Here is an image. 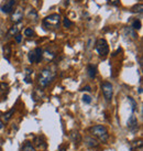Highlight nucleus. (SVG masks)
<instances>
[{
	"mask_svg": "<svg viewBox=\"0 0 143 151\" xmlns=\"http://www.w3.org/2000/svg\"><path fill=\"white\" fill-rule=\"evenodd\" d=\"M55 78V73L52 72L50 68H44L43 71H41V73L39 74L38 77V83L41 87H47L49 85L54 81Z\"/></svg>",
	"mask_w": 143,
	"mask_h": 151,
	"instance_id": "1",
	"label": "nucleus"
},
{
	"mask_svg": "<svg viewBox=\"0 0 143 151\" xmlns=\"http://www.w3.org/2000/svg\"><path fill=\"white\" fill-rule=\"evenodd\" d=\"M89 132L92 134L93 137H96L100 140L101 142H107L108 139H109V132L105 126L102 125H96L93 126L89 129Z\"/></svg>",
	"mask_w": 143,
	"mask_h": 151,
	"instance_id": "2",
	"label": "nucleus"
},
{
	"mask_svg": "<svg viewBox=\"0 0 143 151\" xmlns=\"http://www.w3.org/2000/svg\"><path fill=\"white\" fill-rule=\"evenodd\" d=\"M43 27L47 30H56L59 29L61 24V16L59 13H52L43 19Z\"/></svg>",
	"mask_w": 143,
	"mask_h": 151,
	"instance_id": "3",
	"label": "nucleus"
},
{
	"mask_svg": "<svg viewBox=\"0 0 143 151\" xmlns=\"http://www.w3.org/2000/svg\"><path fill=\"white\" fill-rule=\"evenodd\" d=\"M96 49L97 53L100 55L101 58H106L107 55L109 54V45H108V42L106 41L105 39H98L96 41Z\"/></svg>",
	"mask_w": 143,
	"mask_h": 151,
	"instance_id": "4",
	"label": "nucleus"
},
{
	"mask_svg": "<svg viewBox=\"0 0 143 151\" xmlns=\"http://www.w3.org/2000/svg\"><path fill=\"white\" fill-rule=\"evenodd\" d=\"M43 58V50L41 47H36L33 51H30L28 54V59H29L30 63H40Z\"/></svg>",
	"mask_w": 143,
	"mask_h": 151,
	"instance_id": "5",
	"label": "nucleus"
},
{
	"mask_svg": "<svg viewBox=\"0 0 143 151\" xmlns=\"http://www.w3.org/2000/svg\"><path fill=\"white\" fill-rule=\"evenodd\" d=\"M101 89H102V94L105 96L106 101H110L112 99V95H114V86L109 82H105L101 85Z\"/></svg>",
	"mask_w": 143,
	"mask_h": 151,
	"instance_id": "6",
	"label": "nucleus"
},
{
	"mask_svg": "<svg viewBox=\"0 0 143 151\" xmlns=\"http://www.w3.org/2000/svg\"><path fill=\"white\" fill-rule=\"evenodd\" d=\"M16 6V0H4L0 6V10L4 13H11Z\"/></svg>",
	"mask_w": 143,
	"mask_h": 151,
	"instance_id": "7",
	"label": "nucleus"
},
{
	"mask_svg": "<svg viewBox=\"0 0 143 151\" xmlns=\"http://www.w3.org/2000/svg\"><path fill=\"white\" fill-rule=\"evenodd\" d=\"M22 19H23V10L22 8H17L14 10V12L12 13V16H11V21L14 22V23H19V22L22 21Z\"/></svg>",
	"mask_w": 143,
	"mask_h": 151,
	"instance_id": "8",
	"label": "nucleus"
},
{
	"mask_svg": "<svg viewBox=\"0 0 143 151\" xmlns=\"http://www.w3.org/2000/svg\"><path fill=\"white\" fill-rule=\"evenodd\" d=\"M128 128L131 130V131H135V130L139 129V124H138V119L134 115H131V117L128 119Z\"/></svg>",
	"mask_w": 143,
	"mask_h": 151,
	"instance_id": "9",
	"label": "nucleus"
},
{
	"mask_svg": "<svg viewBox=\"0 0 143 151\" xmlns=\"http://www.w3.org/2000/svg\"><path fill=\"white\" fill-rule=\"evenodd\" d=\"M2 51H4V59L7 60V61H10V58H11V46H10V44H6V45L4 46V49H2Z\"/></svg>",
	"mask_w": 143,
	"mask_h": 151,
	"instance_id": "10",
	"label": "nucleus"
},
{
	"mask_svg": "<svg viewBox=\"0 0 143 151\" xmlns=\"http://www.w3.org/2000/svg\"><path fill=\"white\" fill-rule=\"evenodd\" d=\"M87 74L90 78H95L96 77V74H97V68L95 65L93 64H89L88 66H87Z\"/></svg>",
	"mask_w": 143,
	"mask_h": 151,
	"instance_id": "11",
	"label": "nucleus"
},
{
	"mask_svg": "<svg viewBox=\"0 0 143 151\" xmlns=\"http://www.w3.org/2000/svg\"><path fill=\"white\" fill-rule=\"evenodd\" d=\"M85 141H86V145L90 148L98 147V141H97L96 139H94L93 137H86V138H85Z\"/></svg>",
	"mask_w": 143,
	"mask_h": 151,
	"instance_id": "12",
	"label": "nucleus"
},
{
	"mask_svg": "<svg viewBox=\"0 0 143 151\" xmlns=\"http://www.w3.org/2000/svg\"><path fill=\"white\" fill-rule=\"evenodd\" d=\"M71 139H72V141L75 143H78L80 142V140H82V137H80V134L77 132V131H73L71 134Z\"/></svg>",
	"mask_w": 143,
	"mask_h": 151,
	"instance_id": "13",
	"label": "nucleus"
},
{
	"mask_svg": "<svg viewBox=\"0 0 143 151\" xmlns=\"http://www.w3.org/2000/svg\"><path fill=\"white\" fill-rule=\"evenodd\" d=\"M13 113H14V108L10 109V110H9L8 113H7V114H4V116H2V120H4V122H8L9 120L11 119V117H12Z\"/></svg>",
	"mask_w": 143,
	"mask_h": 151,
	"instance_id": "14",
	"label": "nucleus"
},
{
	"mask_svg": "<svg viewBox=\"0 0 143 151\" xmlns=\"http://www.w3.org/2000/svg\"><path fill=\"white\" fill-rule=\"evenodd\" d=\"M22 151H35V148H34V146L31 142L26 141L23 145V147H22Z\"/></svg>",
	"mask_w": 143,
	"mask_h": 151,
	"instance_id": "15",
	"label": "nucleus"
},
{
	"mask_svg": "<svg viewBox=\"0 0 143 151\" xmlns=\"http://www.w3.org/2000/svg\"><path fill=\"white\" fill-rule=\"evenodd\" d=\"M131 11H132V12H134V13H142L143 4H135V6H133V7L131 8Z\"/></svg>",
	"mask_w": 143,
	"mask_h": 151,
	"instance_id": "16",
	"label": "nucleus"
},
{
	"mask_svg": "<svg viewBox=\"0 0 143 151\" xmlns=\"http://www.w3.org/2000/svg\"><path fill=\"white\" fill-rule=\"evenodd\" d=\"M17 34H19V27H17V25H14V27H12V28H10V30H9L8 32V35H17Z\"/></svg>",
	"mask_w": 143,
	"mask_h": 151,
	"instance_id": "17",
	"label": "nucleus"
},
{
	"mask_svg": "<svg viewBox=\"0 0 143 151\" xmlns=\"http://www.w3.org/2000/svg\"><path fill=\"white\" fill-rule=\"evenodd\" d=\"M43 56L45 58V59L49 61V60H53L54 59V56L55 55L52 53V52H50V51L47 50V51H45V52H43Z\"/></svg>",
	"mask_w": 143,
	"mask_h": 151,
	"instance_id": "18",
	"label": "nucleus"
},
{
	"mask_svg": "<svg viewBox=\"0 0 143 151\" xmlns=\"http://www.w3.org/2000/svg\"><path fill=\"white\" fill-rule=\"evenodd\" d=\"M132 29L133 30H140L141 29V21L140 20H134V21L132 22Z\"/></svg>",
	"mask_w": 143,
	"mask_h": 151,
	"instance_id": "19",
	"label": "nucleus"
},
{
	"mask_svg": "<svg viewBox=\"0 0 143 151\" xmlns=\"http://www.w3.org/2000/svg\"><path fill=\"white\" fill-rule=\"evenodd\" d=\"M73 24H74V23H73V22H72L69 19H67V18H64V20H63L64 28H71Z\"/></svg>",
	"mask_w": 143,
	"mask_h": 151,
	"instance_id": "20",
	"label": "nucleus"
},
{
	"mask_svg": "<svg viewBox=\"0 0 143 151\" xmlns=\"http://www.w3.org/2000/svg\"><path fill=\"white\" fill-rule=\"evenodd\" d=\"M34 34V31L32 30V28H26V29L24 30V35L25 37H32Z\"/></svg>",
	"mask_w": 143,
	"mask_h": 151,
	"instance_id": "21",
	"label": "nucleus"
},
{
	"mask_svg": "<svg viewBox=\"0 0 143 151\" xmlns=\"http://www.w3.org/2000/svg\"><path fill=\"white\" fill-rule=\"evenodd\" d=\"M128 101L131 103V109H132V111H134L135 109H137V103L133 98H131V97H128Z\"/></svg>",
	"mask_w": 143,
	"mask_h": 151,
	"instance_id": "22",
	"label": "nucleus"
},
{
	"mask_svg": "<svg viewBox=\"0 0 143 151\" xmlns=\"http://www.w3.org/2000/svg\"><path fill=\"white\" fill-rule=\"evenodd\" d=\"M83 101H84L85 104H90L92 103V97L89 96V95H84L83 96Z\"/></svg>",
	"mask_w": 143,
	"mask_h": 151,
	"instance_id": "23",
	"label": "nucleus"
},
{
	"mask_svg": "<svg viewBox=\"0 0 143 151\" xmlns=\"http://www.w3.org/2000/svg\"><path fill=\"white\" fill-rule=\"evenodd\" d=\"M109 4H111L112 6H118L120 4V0H107Z\"/></svg>",
	"mask_w": 143,
	"mask_h": 151,
	"instance_id": "24",
	"label": "nucleus"
},
{
	"mask_svg": "<svg viewBox=\"0 0 143 151\" xmlns=\"http://www.w3.org/2000/svg\"><path fill=\"white\" fill-rule=\"evenodd\" d=\"M16 41H17L18 43H20L22 41V35L21 34H17L16 35Z\"/></svg>",
	"mask_w": 143,
	"mask_h": 151,
	"instance_id": "25",
	"label": "nucleus"
},
{
	"mask_svg": "<svg viewBox=\"0 0 143 151\" xmlns=\"http://www.w3.org/2000/svg\"><path fill=\"white\" fill-rule=\"evenodd\" d=\"M82 91H83V92H90V91H92V88H90V86H88V85H87V86H85Z\"/></svg>",
	"mask_w": 143,
	"mask_h": 151,
	"instance_id": "26",
	"label": "nucleus"
},
{
	"mask_svg": "<svg viewBox=\"0 0 143 151\" xmlns=\"http://www.w3.org/2000/svg\"><path fill=\"white\" fill-rule=\"evenodd\" d=\"M65 149H66V147L64 146V147H61L59 148V151H65Z\"/></svg>",
	"mask_w": 143,
	"mask_h": 151,
	"instance_id": "27",
	"label": "nucleus"
},
{
	"mask_svg": "<svg viewBox=\"0 0 143 151\" xmlns=\"http://www.w3.org/2000/svg\"><path fill=\"white\" fill-rule=\"evenodd\" d=\"M139 93H140V94L142 93V87H140V88H139Z\"/></svg>",
	"mask_w": 143,
	"mask_h": 151,
	"instance_id": "28",
	"label": "nucleus"
},
{
	"mask_svg": "<svg viewBox=\"0 0 143 151\" xmlns=\"http://www.w3.org/2000/svg\"><path fill=\"white\" fill-rule=\"evenodd\" d=\"M2 127H4V124H0V129H2Z\"/></svg>",
	"mask_w": 143,
	"mask_h": 151,
	"instance_id": "29",
	"label": "nucleus"
}]
</instances>
